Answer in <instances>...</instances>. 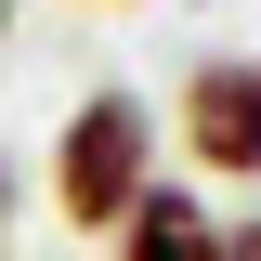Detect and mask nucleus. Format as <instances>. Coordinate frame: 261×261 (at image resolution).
<instances>
[{"instance_id":"f257e3e1","label":"nucleus","mask_w":261,"mask_h":261,"mask_svg":"<svg viewBox=\"0 0 261 261\" xmlns=\"http://www.w3.org/2000/svg\"><path fill=\"white\" fill-rule=\"evenodd\" d=\"M144 196H157V118H144L130 92H92L79 118H65V144H53V209L79 235H118Z\"/></svg>"},{"instance_id":"f03ea898","label":"nucleus","mask_w":261,"mask_h":261,"mask_svg":"<svg viewBox=\"0 0 261 261\" xmlns=\"http://www.w3.org/2000/svg\"><path fill=\"white\" fill-rule=\"evenodd\" d=\"M183 157L209 183H261V65L248 53H209L183 79Z\"/></svg>"},{"instance_id":"7ed1b4c3","label":"nucleus","mask_w":261,"mask_h":261,"mask_svg":"<svg viewBox=\"0 0 261 261\" xmlns=\"http://www.w3.org/2000/svg\"><path fill=\"white\" fill-rule=\"evenodd\" d=\"M118 261H222V222H209L183 183H157V196L118 222Z\"/></svg>"},{"instance_id":"20e7f679","label":"nucleus","mask_w":261,"mask_h":261,"mask_svg":"<svg viewBox=\"0 0 261 261\" xmlns=\"http://www.w3.org/2000/svg\"><path fill=\"white\" fill-rule=\"evenodd\" d=\"M222 261H261V209H248V222H235V235H222Z\"/></svg>"},{"instance_id":"39448f33","label":"nucleus","mask_w":261,"mask_h":261,"mask_svg":"<svg viewBox=\"0 0 261 261\" xmlns=\"http://www.w3.org/2000/svg\"><path fill=\"white\" fill-rule=\"evenodd\" d=\"M0 39H13V0H0Z\"/></svg>"},{"instance_id":"423d86ee","label":"nucleus","mask_w":261,"mask_h":261,"mask_svg":"<svg viewBox=\"0 0 261 261\" xmlns=\"http://www.w3.org/2000/svg\"><path fill=\"white\" fill-rule=\"evenodd\" d=\"M0 209H13V170H0Z\"/></svg>"}]
</instances>
